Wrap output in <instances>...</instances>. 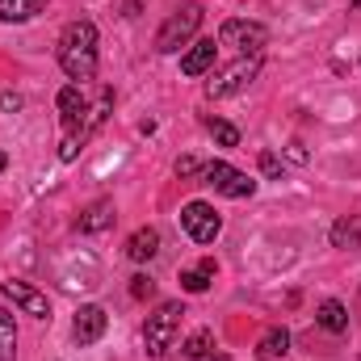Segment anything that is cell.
I'll use <instances>...</instances> for the list:
<instances>
[{
    "label": "cell",
    "instance_id": "cell-1",
    "mask_svg": "<svg viewBox=\"0 0 361 361\" xmlns=\"http://www.w3.org/2000/svg\"><path fill=\"white\" fill-rule=\"evenodd\" d=\"M59 68L68 72L72 85H85L97 76V25L92 21H72L59 34Z\"/></svg>",
    "mask_w": 361,
    "mask_h": 361
},
{
    "label": "cell",
    "instance_id": "cell-2",
    "mask_svg": "<svg viewBox=\"0 0 361 361\" xmlns=\"http://www.w3.org/2000/svg\"><path fill=\"white\" fill-rule=\"evenodd\" d=\"M180 315H185V307H180L177 298L173 302H160L156 315H147L143 341H147V353L152 357H164L169 353V345H173V336H177V328H180Z\"/></svg>",
    "mask_w": 361,
    "mask_h": 361
},
{
    "label": "cell",
    "instance_id": "cell-3",
    "mask_svg": "<svg viewBox=\"0 0 361 361\" xmlns=\"http://www.w3.org/2000/svg\"><path fill=\"white\" fill-rule=\"evenodd\" d=\"M257 76H261V55H240L231 68L210 72V80H206V97H231V92L248 89Z\"/></svg>",
    "mask_w": 361,
    "mask_h": 361
},
{
    "label": "cell",
    "instance_id": "cell-4",
    "mask_svg": "<svg viewBox=\"0 0 361 361\" xmlns=\"http://www.w3.org/2000/svg\"><path fill=\"white\" fill-rule=\"evenodd\" d=\"M197 25H202V8H197V4H180L177 13L160 25V34H156V51H160V55L180 51V47L197 34Z\"/></svg>",
    "mask_w": 361,
    "mask_h": 361
},
{
    "label": "cell",
    "instance_id": "cell-5",
    "mask_svg": "<svg viewBox=\"0 0 361 361\" xmlns=\"http://www.w3.org/2000/svg\"><path fill=\"white\" fill-rule=\"evenodd\" d=\"M219 42L240 51V55H261L269 47V30L261 21H244V17H227L223 30H219Z\"/></svg>",
    "mask_w": 361,
    "mask_h": 361
},
{
    "label": "cell",
    "instance_id": "cell-6",
    "mask_svg": "<svg viewBox=\"0 0 361 361\" xmlns=\"http://www.w3.org/2000/svg\"><path fill=\"white\" fill-rule=\"evenodd\" d=\"M202 180H206L214 193H223V197H252V193H257V180L248 177V173H240V169H231L227 160H210V164L202 169Z\"/></svg>",
    "mask_w": 361,
    "mask_h": 361
},
{
    "label": "cell",
    "instance_id": "cell-7",
    "mask_svg": "<svg viewBox=\"0 0 361 361\" xmlns=\"http://www.w3.org/2000/svg\"><path fill=\"white\" fill-rule=\"evenodd\" d=\"M180 227L189 231L193 244H214V235L223 231V219H219V210L210 202H189L180 210Z\"/></svg>",
    "mask_w": 361,
    "mask_h": 361
},
{
    "label": "cell",
    "instance_id": "cell-8",
    "mask_svg": "<svg viewBox=\"0 0 361 361\" xmlns=\"http://www.w3.org/2000/svg\"><path fill=\"white\" fill-rule=\"evenodd\" d=\"M4 298H8L13 307H21L25 315H34V319H51V302H47V294L34 290L30 281H4Z\"/></svg>",
    "mask_w": 361,
    "mask_h": 361
},
{
    "label": "cell",
    "instance_id": "cell-9",
    "mask_svg": "<svg viewBox=\"0 0 361 361\" xmlns=\"http://www.w3.org/2000/svg\"><path fill=\"white\" fill-rule=\"evenodd\" d=\"M105 328H109V315H105V307H80L76 311V319H72V336H76V345H97L101 336H105Z\"/></svg>",
    "mask_w": 361,
    "mask_h": 361
},
{
    "label": "cell",
    "instance_id": "cell-10",
    "mask_svg": "<svg viewBox=\"0 0 361 361\" xmlns=\"http://www.w3.org/2000/svg\"><path fill=\"white\" fill-rule=\"evenodd\" d=\"M214 51H219V47H214V38H197V42L180 55V72H185V76H193V80H197V76H206V72H214Z\"/></svg>",
    "mask_w": 361,
    "mask_h": 361
},
{
    "label": "cell",
    "instance_id": "cell-11",
    "mask_svg": "<svg viewBox=\"0 0 361 361\" xmlns=\"http://www.w3.org/2000/svg\"><path fill=\"white\" fill-rule=\"evenodd\" d=\"M315 324H319L324 332H332V336H345V332H349V311H345V302H341V298H324L319 311H315Z\"/></svg>",
    "mask_w": 361,
    "mask_h": 361
},
{
    "label": "cell",
    "instance_id": "cell-12",
    "mask_svg": "<svg viewBox=\"0 0 361 361\" xmlns=\"http://www.w3.org/2000/svg\"><path fill=\"white\" fill-rule=\"evenodd\" d=\"M160 252V231L156 227H139L130 240H126V257L135 261V265H143V261H152Z\"/></svg>",
    "mask_w": 361,
    "mask_h": 361
},
{
    "label": "cell",
    "instance_id": "cell-13",
    "mask_svg": "<svg viewBox=\"0 0 361 361\" xmlns=\"http://www.w3.org/2000/svg\"><path fill=\"white\" fill-rule=\"evenodd\" d=\"M42 8H47V0H0V21L21 25V21H34Z\"/></svg>",
    "mask_w": 361,
    "mask_h": 361
},
{
    "label": "cell",
    "instance_id": "cell-14",
    "mask_svg": "<svg viewBox=\"0 0 361 361\" xmlns=\"http://www.w3.org/2000/svg\"><path fill=\"white\" fill-rule=\"evenodd\" d=\"M281 353H290V332H286V328H269V332L257 341V357L273 361V357H281Z\"/></svg>",
    "mask_w": 361,
    "mask_h": 361
},
{
    "label": "cell",
    "instance_id": "cell-15",
    "mask_svg": "<svg viewBox=\"0 0 361 361\" xmlns=\"http://www.w3.org/2000/svg\"><path fill=\"white\" fill-rule=\"evenodd\" d=\"M210 277H214V261L206 257L197 269L180 273V290H185V294H206V290H210Z\"/></svg>",
    "mask_w": 361,
    "mask_h": 361
},
{
    "label": "cell",
    "instance_id": "cell-16",
    "mask_svg": "<svg viewBox=\"0 0 361 361\" xmlns=\"http://www.w3.org/2000/svg\"><path fill=\"white\" fill-rule=\"evenodd\" d=\"M332 244L336 248H361V214H349L332 227Z\"/></svg>",
    "mask_w": 361,
    "mask_h": 361
},
{
    "label": "cell",
    "instance_id": "cell-17",
    "mask_svg": "<svg viewBox=\"0 0 361 361\" xmlns=\"http://www.w3.org/2000/svg\"><path fill=\"white\" fill-rule=\"evenodd\" d=\"M114 223V202H92L89 214L80 219V231H105Z\"/></svg>",
    "mask_w": 361,
    "mask_h": 361
},
{
    "label": "cell",
    "instance_id": "cell-18",
    "mask_svg": "<svg viewBox=\"0 0 361 361\" xmlns=\"http://www.w3.org/2000/svg\"><path fill=\"white\" fill-rule=\"evenodd\" d=\"M180 353H185L189 361H202L206 353H214V332H210V328H197V332L185 341V349H180Z\"/></svg>",
    "mask_w": 361,
    "mask_h": 361
},
{
    "label": "cell",
    "instance_id": "cell-19",
    "mask_svg": "<svg viewBox=\"0 0 361 361\" xmlns=\"http://www.w3.org/2000/svg\"><path fill=\"white\" fill-rule=\"evenodd\" d=\"M13 357H17V324L0 307V361H13Z\"/></svg>",
    "mask_w": 361,
    "mask_h": 361
},
{
    "label": "cell",
    "instance_id": "cell-20",
    "mask_svg": "<svg viewBox=\"0 0 361 361\" xmlns=\"http://www.w3.org/2000/svg\"><path fill=\"white\" fill-rule=\"evenodd\" d=\"M206 126H210V135H214V143H223V147H235V143H240V130H235L231 122H223V118H210Z\"/></svg>",
    "mask_w": 361,
    "mask_h": 361
},
{
    "label": "cell",
    "instance_id": "cell-21",
    "mask_svg": "<svg viewBox=\"0 0 361 361\" xmlns=\"http://www.w3.org/2000/svg\"><path fill=\"white\" fill-rule=\"evenodd\" d=\"M152 294H156V281H152L147 273L130 277V298H152Z\"/></svg>",
    "mask_w": 361,
    "mask_h": 361
},
{
    "label": "cell",
    "instance_id": "cell-22",
    "mask_svg": "<svg viewBox=\"0 0 361 361\" xmlns=\"http://www.w3.org/2000/svg\"><path fill=\"white\" fill-rule=\"evenodd\" d=\"M257 164H261V173H265L269 180H281V160H277L273 152H261V160H257Z\"/></svg>",
    "mask_w": 361,
    "mask_h": 361
},
{
    "label": "cell",
    "instance_id": "cell-23",
    "mask_svg": "<svg viewBox=\"0 0 361 361\" xmlns=\"http://www.w3.org/2000/svg\"><path fill=\"white\" fill-rule=\"evenodd\" d=\"M197 173H202V164L193 156H180L177 160V177H197Z\"/></svg>",
    "mask_w": 361,
    "mask_h": 361
},
{
    "label": "cell",
    "instance_id": "cell-24",
    "mask_svg": "<svg viewBox=\"0 0 361 361\" xmlns=\"http://www.w3.org/2000/svg\"><path fill=\"white\" fill-rule=\"evenodd\" d=\"M0 109H21V97L17 92H0Z\"/></svg>",
    "mask_w": 361,
    "mask_h": 361
},
{
    "label": "cell",
    "instance_id": "cell-25",
    "mask_svg": "<svg viewBox=\"0 0 361 361\" xmlns=\"http://www.w3.org/2000/svg\"><path fill=\"white\" fill-rule=\"evenodd\" d=\"M290 160H294V164H307V147H302V143H290Z\"/></svg>",
    "mask_w": 361,
    "mask_h": 361
},
{
    "label": "cell",
    "instance_id": "cell-26",
    "mask_svg": "<svg viewBox=\"0 0 361 361\" xmlns=\"http://www.w3.org/2000/svg\"><path fill=\"white\" fill-rule=\"evenodd\" d=\"M202 361H231V357H227V353H206Z\"/></svg>",
    "mask_w": 361,
    "mask_h": 361
},
{
    "label": "cell",
    "instance_id": "cell-27",
    "mask_svg": "<svg viewBox=\"0 0 361 361\" xmlns=\"http://www.w3.org/2000/svg\"><path fill=\"white\" fill-rule=\"evenodd\" d=\"M4 169H8V152H0V173H4Z\"/></svg>",
    "mask_w": 361,
    "mask_h": 361
},
{
    "label": "cell",
    "instance_id": "cell-28",
    "mask_svg": "<svg viewBox=\"0 0 361 361\" xmlns=\"http://www.w3.org/2000/svg\"><path fill=\"white\" fill-rule=\"evenodd\" d=\"M349 4H353V8H357V13H361V0H349Z\"/></svg>",
    "mask_w": 361,
    "mask_h": 361
}]
</instances>
